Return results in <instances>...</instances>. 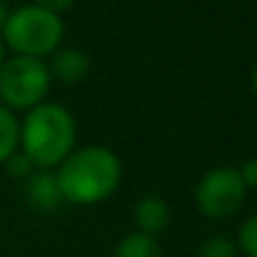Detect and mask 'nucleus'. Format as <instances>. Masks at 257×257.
Wrapping results in <instances>:
<instances>
[{"label":"nucleus","instance_id":"nucleus-16","mask_svg":"<svg viewBox=\"0 0 257 257\" xmlns=\"http://www.w3.org/2000/svg\"><path fill=\"white\" fill-rule=\"evenodd\" d=\"M8 15H10V10H8V3H5V0H0V30H3V25H5Z\"/></svg>","mask_w":257,"mask_h":257},{"label":"nucleus","instance_id":"nucleus-3","mask_svg":"<svg viewBox=\"0 0 257 257\" xmlns=\"http://www.w3.org/2000/svg\"><path fill=\"white\" fill-rule=\"evenodd\" d=\"M0 35L3 45H8L15 55L43 60V55H53L60 48L65 28L58 13H50L38 5H20L10 10Z\"/></svg>","mask_w":257,"mask_h":257},{"label":"nucleus","instance_id":"nucleus-9","mask_svg":"<svg viewBox=\"0 0 257 257\" xmlns=\"http://www.w3.org/2000/svg\"><path fill=\"white\" fill-rule=\"evenodd\" d=\"M112 257H163V250L155 237L143 232H130L117 242Z\"/></svg>","mask_w":257,"mask_h":257},{"label":"nucleus","instance_id":"nucleus-14","mask_svg":"<svg viewBox=\"0 0 257 257\" xmlns=\"http://www.w3.org/2000/svg\"><path fill=\"white\" fill-rule=\"evenodd\" d=\"M240 177H242V182H245V187L250 190H257V158H250L242 168H240Z\"/></svg>","mask_w":257,"mask_h":257},{"label":"nucleus","instance_id":"nucleus-6","mask_svg":"<svg viewBox=\"0 0 257 257\" xmlns=\"http://www.w3.org/2000/svg\"><path fill=\"white\" fill-rule=\"evenodd\" d=\"M25 200L38 212H55L65 202L60 185H58V177H55V170L35 168L33 175L25 180Z\"/></svg>","mask_w":257,"mask_h":257},{"label":"nucleus","instance_id":"nucleus-7","mask_svg":"<svg viewBox=\"0 0 257 257\" xmlns=\"http://www.w3.org/2000/svg\"><path fill=\"white\" fill-rule=\"evenodd\" d=\"M48 70H50V78L75 85L90 73V58L80 48H58L48 63Z\"/></svg>","mask_w":257,"mask_h":257},{"label":"nucleus","instance_id":"nucleus-18","mask_svg":"<svg viewBox=\"0 0 257 257\" xmlns=\"http://www.w3.org/2000/svg\"><path fill=\"white\" fill-rule=\"evenodd\" d=\"M3 63H5V45H3V40H0V68H3Z\"/></svg>","mask_w":257,"mask_h":257},{"label":"nucleus","instance_id":"nucleus-11","mask_svg":"<svg viewBox=\"0 0 257 257\" xmlns=\"http://www.w3.org/2000/svg\"><path fill=\"white\" fill-rule=\"evenodd\" d=\"M197 257H237V245L230 237L217 235V237H210L200 245Z\"/></svg>","mask_w":257,"mask_h":257},{"label":"nucleus","instance_id":"nucleus-8","mask_svg":"<svg viewBox=\"0 0 257 257\" xmlns=\"http://www.w3.org/2000/svg\"><path fill=\"white\" fill-rule=\"evenodd\" d=\"M133 220H135L138 232L155 237V235L163 232L165 225L170 222V207H168V202H165L163 197H158V195H145V197H140V200L135 202Z\"/></svg>","mask_w":257,"mask_h":257},{"label":"nucleus","instance_id":"nucleus-17","mask_svg":"<svg viewBox=\"0 0 257 257\" xmlns=\"http://www.w3.org/2000/svg\"><path fill=\"white\" fill-rule=\"evenodd\" d=\"M252 92H255V97H257V65L252 68Z\"/></svg>","mask_w":257,"mask_h":257},{"label":"nucleus","instance_id":"nucleus-12","mask_svg":"<svg viewBox=\"0 0 257 257\" xmlns=\"http://www.w3.org/2000/svg\"><path fill=\"white\" fill-rule=\"evenodd\" d=\"M235 245H237V250H242L245 257H257V215L247 217L242 222Z\"/></svg>","mask_w":257,"mask_h":257},{"label":"nucleus","instance_id":"nucleus-4","mask_svg":"<svg viewBox=\"0 0 257 257\" xmlns=\"http://www.w3.org/2000/svg\"><path fill=\"white\" fill-rule=\"evenodd\" d=\"M50 90V70L40 58L13 55L0 68V102L8 110H30Z\"/></svg>","mask_w":257,"mask_h":257},{"label":"nucleus","instance_id":"nucleus-5","mask_svg":"<svg viewBox=\"0 0 257 257\" xmlns=\"http://www.w3.org/2000/svg\"><path fill=\"white\" fill-rule=\"evenodd\" d=\"M245 195H247V187L240 177V170L230 165L207 170L195 185V205L205 217H212V220L235 215L242 207Z\"/></svg>","mask_w":257,"mask_h":257},{"label":"nucleus","instance_id":"nucleus-10","mask_svg":"<svg viewBox=\"0 0 257 257\" xmlns=\"http://www.w3.org/2000/svg\"><path fill=\"white\" fill-rule=\"evenodd\" d=\"M20 148V122L13 110L0 102V163H5Z\"/></svg>","mask_w":257,"mask_h":257},{"label":"nucleus","instance_id":"nucleus-13","mask_svg":"<svg viewBox=\"0 0 257 257\" xmlns=\"http://www.w3.org/2000/svg\"><path fill=\"white\" fill-rule=\"evenodd\" d=\"M5 172L10 175V177H20V180H28L30 175H33V170H35V165H33V160L25 155V153H13L5 163Z\"/></svg>","mask_w":257,"mask_h":257},{"label":"nucleus","instance_id":"nucleus-1","mask_svg":"<svg viewBox=\"0 0 257 257\" xmlns=\"http://www.w3.org/2000/svg\"><path fill=\"white\" fill-rule=\"evenodd\" d=\"M55 177L65 202L95 205L117 190L122 180V165L112 150L102 145H85L73 150L58 165Z\"/></svg>","mask_w":257,"mask_h":257},{"label":"nucleus","instance_id":"nucleus-15","mask_svg":"<svg viewBox=\"0 0 257 257\" xmlns=\"http://www.w3.org/2000/svg\"><path fill=\"white\" fill-rule=\"evenodd\" d=\"M75 0H33V5H38V8H45V10H50V13H63V10H68L70 5H73Z\"/></svg>","mask_w":257,"mask_h":257},{"label":"nucleus","instance_id":"nucleus-2","mask_svg":"<svg viewBox=\"0 0 257 257\" xmlns=\"http://www.w3.org/2000/svg\"><path fill=\"white\" fill-rule=\"evenodd\" d=\"M75 117L60 102H40L20 122V153L43 170L58 168L75 150Z\"/></svg>","mask_w":257,"mask_h":257}]
</instances>
